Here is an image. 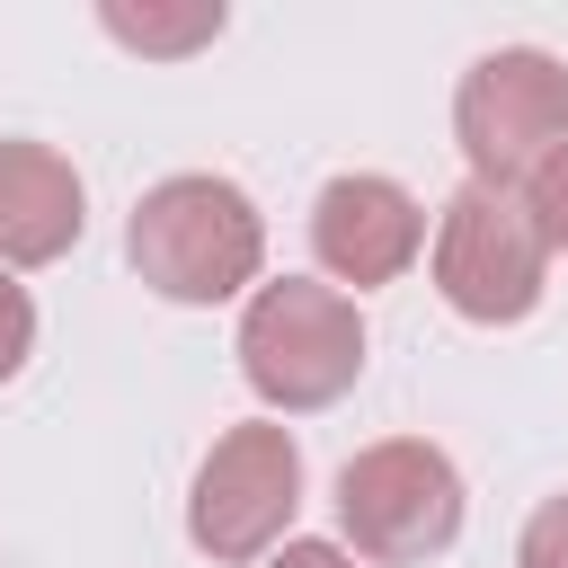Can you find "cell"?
I'll use <instances>...</instances> for the list:
<instances>
[{
    "instance_id": "obj_1",
    "label": "cell",
    "mask_w": 568,
    "mask_h": 568,
    "mask_svg": "<svg viewBox=\"0 0 568 568\" xmlns=\"http://www.w3.org/2000/svg\"><path fill=\"white\" fill-rule=\"evenodd\" d=\"M124 257H133V275H142L160 302L204 311V302H231V293L257 284V266H266V222H257L248 186H231V178H213V169H186V178H160V186L133 204Z\"/></svg>"
},
{
    "instance_id": "obj_2",
    "label": "cell",
    "mask_w": 568,
    "mask_h": 568,
    "mask_svg": "<svg viewBox=\"0 0 568 568\" xmlns=\"http://www.w3.org/2000/svg\"><path fill=\"white\" fill-rule=\"evenodd\" d=\"M240 373L248 390L275 408V417H311V408H337L364 373V320L337 284H311V275H275L248 293L240 311Z\"/></svg>"
},
{
    "instance_id": "obj_3",
    "label": "cell",
    "mask_w": 568,
    "mask_h": 568,
    "mask_svg": "<svg viewBox=\"0 0 568 568\" xmlns=\"http://www.w3.org/2000/svg\"><path fill=\"white\" fill-rule=\"evenodd\" d=\"M541 284H550V240L532 204L515 186L462 178L453 204L435 213V293L479 328H515L541 311Z\"/></svg>"
},
{
    "instance_id": "obj_4",
    "label": "cell",
    "mask_w": 568,
    "mask_h": 568,
    "mask_svg": "<svg viewBox=\"0 0 568 568\" xmlns=\"http://www.w3.org/2000/svg\"><path fill=\"white\" fill-rule=\"evenodd\" d=\"M337 524L364 568H417L462 532V470L426 435H382L337 470Z\"/></svg>"
},
{
    "instance_id": "obj_5",
    "label": "cell",
    "mask_w": 568,
    "mask_h": 568,
    "mask_svg": "<svg viewBox=\"0 0 568 568\" xmlns=\"http://www.w3.org/2000/svg\"><path fill=\"white\" fill-rule=\"evenodd\" d=\"M453 142L479 186H532V169L568 142V62L541 44H497L453 89Z\"/></svg>"
},
{
    "instance_id": "obj_6",
    "label": "cell",
    "mask_w": 568,
    "mask_h": 568,
    "mask_svg": "<svg viewBox=\"0 0 568 568\" xmlns=\"http://www.w3.org/2000/svg\"><path fill=\"white\" fill-rule=\"evenodd\" d=\"M293 506H302V444H293V426L248 417V426H231L204 453L195 497H186V532H195L204 559L248 568V559H275L284 550Z\"/></svg>"
},
{
    "instance_id": "obj_7",
    "label": "cell",
    "mask_w": 568,
    "mask_h": 568,
    "mask_svg": "<svg viewBox=\"0 0 568 568\" xmlns=\"http://www.w3.org/2000/svg\"><path fill=\"white\" fill-rule=\"evenodd\" d=\"M311 248H320V266H328L337 284L373 293V284H399V275L417 266L426 213H417V195H408L399 178L346 169V178H328V186L311 195Z\"/></svg>"
},
{
    "instance_id": "obj_8",
    "label": "cell",
    "mask_w": 568,
    "mask_h": 568,
    "mask_svg": "<svg viewBox=\"0 0 568 568\" xmlns=\"http://www.w3.org/2000/svg\"><path fill=\"white\" fill-rule=\"evenodd\" d=\"M89 195L53 142H0V266H53L80 248Z\"/></svg>"
},
{
    "instance_id": "obj_9",
    "label": "cell",
    "mask_w": 568,
    "mask_h": 568,
    "mask_svg": "<svg viewBox=\"0 0 568 568\" xmlns=\"http://www.w3.org/2000/svg\"><path fill=\"white\" fill-rule=\"evenodd\" d=\"M98 27L115 36V44H133V53H195V44H213L222 36V9L213 0H195V9H124V0H106L98 9Z\"/></svg>"
},
{
    "instance_id": "obj_10",
    "label": "cell",
    "mask_w": 568,
    "mask_h": 568,
    "mask_svg": "<svg viewBox=\"0 0 568 568\" xmlns=\"http://www.w3.org/2000/svg\"><path fill=\"white\" fill-rule=\"evenodd\" d=\"M515 568H568V488L541 497V506L524 515V532H515Z\"/></svg>"
},
{
    "instance_id": "obj_11",
    "label": "cell",
    "mask_w": 568,
    "mask_h": 568,
    "mask_svg": "<svg viewBox=\"0 0 568 568\" xmlns=\"http://www.w3.org/2000/svg\"><path fill=\"white\" fill-rule=\"evenodd\" d=\"M524 204H532V222H541V240H550V257H568V142L532 169V186H524Z\"/></svg>"
},
{
    "instance_id": "obj_12",
    "label": "cell",
    "mask_w": 568,
    "mask_h": 568,
    "mask_svg": "<svg viewBox=\"0 0 568 568\" xmlns=\"http://www.w3.org/2000/svg\"><path fill=\"white\" fill-rule=\"evenodd\" d=\"M27 346H36V302H27V284L0 266V382L27 364Z\"/></svg>"
},
{
    "instance_id": "obj_13",
    "label": "cell",
    "mask_w": 568,
    "mask_h": 568,
    "mask_svg": "<svg viewBox=\"0 0 568 568\" xmlns=\"http://www.w3.org/2000/svg\"><path fill=\"white\" fill-rule=\"evenodd\" d=\"M266 568H364L355 550H337V541H284Z\"/></svg>"
}]
</instances>
